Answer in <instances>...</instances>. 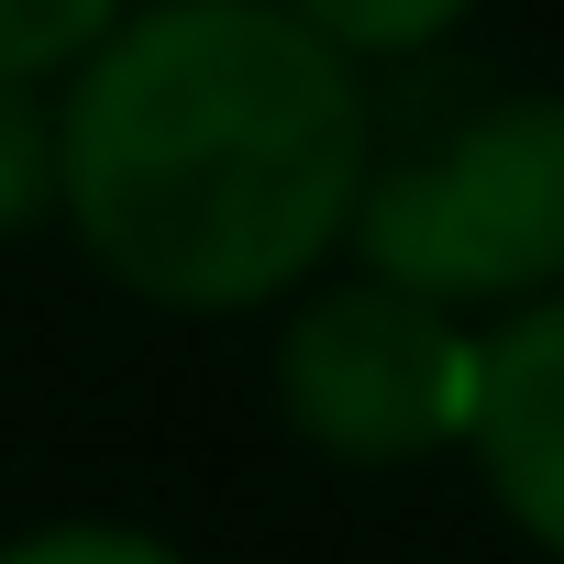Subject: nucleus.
<instances>
[{
  "mask_svg": "<svg viewBox=\"0 0 564 564\" xmlns=\"http://www.w3.org/2000/svg\"><path fill=\"white\" fill-rule=\"evenodd\" d=\"M377 122L289 0H144L56 100V210L111 289L254 311L355 232Z\"/></svg>",
  "mask_w": 564,
  "mask_h": 564,
  "instance_id": "obj_1",
  "label": "nucleus"
},
{
  "mask_svg": "<svg viewBox=\"0 0 564 564\" xmlns=\"http://www.w3.org/2000/svg\"><path fill=\"white\" fill-rule=\"evenodd\" d=\"M355 254L366 276L432 311L564 289V100L542 89L476 100L443 144L377 166L355 210Z\"/></svg>",
  "mask_w": 564,
  "mask_h": 564,
  "instance_id": "obj_2",
  "label": "nucleus"
},
{
  "mask_svg": "<svg viewBox=\"0 0 564 564\" xmlns=\"http://www.w3.org/2000/svg\"><path fill=\"white\" fill-rule=\"evenodd\" d=\"M476 333L388 276H355V289L311 300L276 344V399L289 421L344 454V465H410L432 443L476 432Z\"/></svg>",
  "mask_w": 564,
  "mask_h": 564,
  "instance_id": "obj_3",
  "label": "nucleus"
},
{
  "mask_svg": "<svg viewBox=\"0 0 564 564\" xmlns=\"http://www.w3.org/2000/svg\"><path fill=\"white\" fill-rule=\"evenodd\" d=\"M465 443H476L498 509L564 553V300H531V311H509V333H487Z\"/></svg>",
  "mask_w": 564,
  "mask_h": 564,
  "instance_id": "obj_4",
  "label": "nucleus"
},
{
  "mask_svg": "<svg viewBox=\"0 0 564 564\" xmlns=\"http://www.w3.org/2000/svg\"><path fill=\"white\" fill-rule=\"evenodd\" d=\"M122 12H133V0H0V89L78 78Z\"/></svg>",
  "mask_w": 564,
  "mask_h": 564,
  "instance_id": "obj_5",
  "label": "nucleus"
},
{
  "mask_svg": "<svg viewBox=\"0 0 564 564\" xmlns=\"http://www.w3.org/2000/svg\"><path fill=\"white\" fill-rule=\"evenodd\" d=\"M289 12L322 45H344V56H421L432 34H454L476 12V0H289Z\"/></svg>",
  "mask_w": 564,
  "mask_h": 564,
  "instance_id": "obj_6",
  "label": "nucleus"
},
{
  "mask_svg": "<svg viewBox=\"0 0 564 564\" xmlns=\"http://www.w3.org/2000/svg\"><path fill=\"white\" fill-rule=\"evenodd\" d=\"M56 210V111L34 89H0V232Z\"/></svg>",
  "mask_w": 564,
  "mask_h": 564,
  "instance_id": "obj_7",
  "label": "nucleus"
},
{
  "mask_svg": "<svg viewBox=\"0 0 564 564\" xmlns=\"http://www.w3.org/2000/svg\"><path fill=\"white\" fill-rule=\"evenodd\" d=\"M0 564H188V553H166L155 531H122V520H56V531L0 542Z\"/></svg>",
  "mask_w": 564,
  "mask_h": 564,
  "instance_id": "obj_8",
  "label": "nucleus"
}]
</instances>
